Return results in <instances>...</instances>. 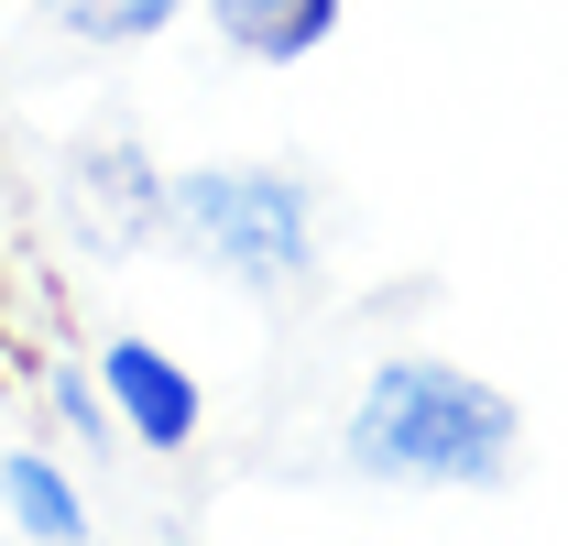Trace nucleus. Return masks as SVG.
Returning a JSON list of instances; mask_svg holds the SVG:
<instances>
[{"label": "nucleus", "instance_id": "1", "mask_svg": "<svg viewBox=\"0 0 568 546\" xmlns=\"http://www.w3.org/2000/svg\"><path fill=\"white\" fill-rule=\"evenodd\" d=\"M514 459H525L514 394L437 350H383L339 415V471L383 492H503Z\"/></svg>", "mask_w": 568, "mask_h": 546}, {"label": "nucleus", "instance_id": "8", "mask_svg": "<svg viewBox=\"0 0 568 546\" xmlns=\"http://www.w3.org/2000/svg\"><path fill=\"white\" fill-rule=\"evenodd\" d=\"M44 394H55V415H67V437H88V448H121V426H110V405H99V383H88V372H55Z\"/></svg>", "mask_w": 568, "mask_h": 546}, {"label": "nucleus", "instance_id": "4", "mask_svg": "<svg viewBox=\"0 0 568 546\" xmlns=\"http://www.w3.org/2000/svg\"><path fill=\"white\" fill-rule=\"evenodd\" d=\"M67 175H77V198H88L99 230H121V241H153V230H164V186H175V175H164L132 132H88Z\"/></svg>", "mask_w": 568, "mask_h": 546}, {"label": "nucleus", "instance_id": "3", "mask_svg": "<svg viewBox=\"0 0 568 546\" xmlns=\"http://www.w3.org/2000/svg\"><path fill=\"white\" fill-rule=\"evenodd\" d=\"M99 405H110V426H121L132 448H164V459H175V448L209 426V383H197L164 340L121 328V340L99 350Z\"/></svg>", "mask_w": 568, "mask_h": 546}, {"label": "nucleus", "instance_id": "2", "mask_svg": "<svg viewBox=\"0 0 568 546\" xmlns=\"http://www.w3.org/2000/svg\"><path fill=\"white\" fill-rule=\"evenodd\" d=\"M164 230H186L241 295H284L317 273V186L295 164H186L164 186Z\"/></svg>", "mask_w": 568, "mask_h": 546}, {"label": "nucleus", "instance_id": "5", "mask_svg": "<svg viewBox=\"0 0 568 546\" xmlns=\"http://www.w3.org/2000/svg\"><path fill=\"white\" fill-rule=\"evenodd\" d=\"M339 11L351 0H209V33L252 67H295V55H317L339 33Z\"/></svg>", "mask_w": 568, "mask_h": 546}, {"label": "nucleus", "instance_id": "7", "mask_svg": "<svg viewBox=\"0 0 568 546\" xmlns=\"http://www.w3.org/2000/svg\"><path fill=\"white\" fill-rule=\"evenodd\" d=\"M44 22L77 44H153V33L186 22V0H44Z\"/></svg>", "mask_w": 568, "mask_h": 546}, {"label": "nucleus", "instance_id": "9", "mask_svg": "<svg viewBox=\"0 0 568 546\" xmlns=\"http://www.w3.org/2000/svg\"><path fill=\"white\" fill-rule=\"evenodd\" d=\"M88 546H121V536H88Z\"/></svg>", "mask_w": 568, "mask_h": 546}, {"label": "nucleus", "instance_id": "6", "mask_svg": "<svg viewBox=\"0 0 568 546\" xmlns=\"http://www.w3.org/2000/svg\"><path fill=\"white\" fill-rule=\"evenodd\" d=\"M0 503H11V525L33 546H88V503L55 471V448H0Z\"/></svg>", "mask_w": 568, "mask_h": 546}]
</instances>
